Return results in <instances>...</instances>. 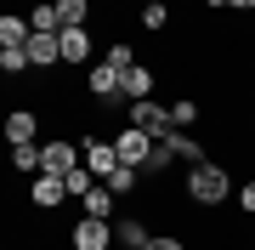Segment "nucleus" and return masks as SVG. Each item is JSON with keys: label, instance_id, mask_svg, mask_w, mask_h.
Returning <instances> with one entry per match:
<instances>
[{"label": "nucleus", "instance_id": "f257e3e1", "mask_svg": "<svg viewBox=\"0 0 255 250\" xmlns=\"http://www.w3.org/2000/svg\"><path fill=\"white\" fill-rule=\"evenodd\" d=\"M182 199L187 205H204V211H221L233 199V171L221 159H204V165H187L182 171Z\"/></svg>", "mask_w": 255, "mask_h": 250}, {"label": "nucleus", "instance_id": "f03ea898", "mask_svg": "<svg viewBox=\"0 0 255 250\" xmlns=\"http://www.w3.org/2000/svg\"><path fill=\"white\" fill-rule=\"evenodd\" d=\"M125 120L136 125V131H147L153 142H164L176 131V120H170V102H159V97H142V102H130L125 108Z\"/></svg>", "mask_w": 255, "mask_h": 250}, {"label": "nucleus", "instance_id": "7ed1b4c3", "mask_svg": "<svg viewBox=\"0 0 255 250\" xmlns=\"http://www.w3.org/2000/svg\"><path fill=\"white\" fill-rule=\"evenodd\" d=\"M85 165V148H80V137H51V142H40V171H51V176H68V171H80Z\"/></svg>", "mask_w": 255, "mask_h": 250}, {"label": "nucleus", "instance_id": "20e7f679", "mask_svg": "<svg viewBox=\"0 0 255 250\" xmlns=\"http://www.w3.org/2000/svg\"><path fill=\"white\" fill-rule=\"evenodd\" d=\"M68 250H114V222L108 216H74V228H68Z\"/></svg>", "mask_w": 255, "mask_h": 250}, {"label": "nucleus", "instance_id": "39448f33", "mask_svg": "<svg viewBox=\"0 0 255 250\" xmlns=\"http://www.w3.org/2000/svg\"><path fill=\"white\" fill-rule=\"evenodd\" d=\"M63 205H68V182L51 176V171H34V182H28V211L51 216V211H63Z\"/></svg>", "mask_w": 255, "mask_h": 250}, {"label": "nucleus", "instance_id": "423d86ee", "mask_svg": "<svg viewBox=\"0 0 255 250\" xmlns=\"http://www.w3.org/2000/svg\"><path fill=\"white\" fill-rule=\"evenodd\" d=\"M80 148H85V171H97V182H108V176L125 165V159H119V148H114V137H80Z\"/></svg>", "mask_w": 255, "mask_h": 250}, {"label": "nucleus", "instance_id": "0eeeda50", "mask_svg": "<svg viewBox=\"0 0 255 250\" xmlns=\"http://www.w3.org/2000/svg\"><path fill=\"white\" fill-rule=\"evenodd\" d=\"M114 148H119V159H125V165H136V171H142V165H147V154H153V137H147V131H136V125L125 120V125L114 131Z\"/></svg>", "mask_w": 255, "mask_h": 250}, {"label": "nucleus", "instance_id": "6e6552de", "mask_svg": "<svg viewBox=\"0 0 255 250\" xmlns=\"http://www.w3.org/2000/svg\"><path fill=\"white\" fill-rule=\"evenodd\" d=\"M91 63H97L91 28H63V68H91Z\"/></svg>", "mask_w": 255, "mask_h": 250}, {"label": "nucleus", "instance_id": "1a4fd4ad", "mask_svg": "<svg viewBox=\"0 0 255 250\" xmlns=\"http://www.w3.org/2000/svg\"><path fill=\"white\" fill-rule=\"evenodd\" d=\"M34 137H40V114H34V108H11V114H6V142L23 148V142H34Z\"/></svg>", "mask_w": 255, "mask_h": 250}, {"label": "nucleus", "instance_id": "9d476101", "mask_svg": "<svg viewBox=\"0 0 255 250\" xmlns=\"http://www.w3.org/2000/svg\"><path fill=\"white\" fill-rule=\"evenodd\" d=\"M114 245H119V250H147L153 233H147L142 216H119V222H114Z\"/></svg>", "mask_w": 255, "mask_h": 250}, {"label": "nucleus", "instance_id": "9b49d317", "mask_svg": "<svg viewBox=\"0 0 255 250\" xmlns=\"http://www.w3.org/2000/svg\"><path fill=\"white\" fill-rule=\"evenodd\" d=\"M28 40H34L28 11H0V46H28Z\"/></svg>", "mask_w": 255, "mask_h": 250}, {"label": "nucleus", "instance_id": "f8f14e48", "mask_svg": "<svg viewBox=\"0 0 255 250\" xmlns=\"http://www.w3.org/2000/svg\"><path fill=\"white\" fill-rule=\"evenodd\" d=\"M176 148V159H182V165H204L210 159V148H204V137H193V131H170V137H164Z\"/></svg>", "mask_w": 255, "mask_h": 250}, {"label": "nucleus", "instance_id": "ddd939ff", "mask_svg": "<svg viewBox=\"0 0 255 250\" xmlns=\"http://www.w3.org/2000/svg\"><path fill=\"white\" fill-rule=\"evenodd\" d=\"M153 85H159V68H153V63H136V68H125V97H130V102L153 97Z\"/></svg>", "mask_w": 255, "mask_h": 250}, {"label": "nucleus", "instance_id": "4468645a", "mask_svg": "<svg viewBox=\"0 0 255 250\" xmlns=\"http://www.w3.org/2000/svg\"><path fill=\"white\" fill-rule=\"evenodd\" d=\"M28 23H34V34H63V17H57V0H34V6H28Z\"/></svg>", "mask_w": 255, "mask_h": 250}, {"label": "nucleus", "instance_id": "2eb2a0df", "mask_svg": "<svg viewBox=\"0 0 255 250\" xmlns=\"http://www.w3.org/2000/svg\"><path fill=\"white\" fill-rule=\"evenodd\" d=\"M0 74H6V80L34 74V63H28V46H0Z\"/></svg>", "mask_w": 255, "mask_h": 250}, {"label": "nucleus", "instance_id": "dca6fc26", "mask_svg": "<svg viewBox=\"0 0 255 250\" xmlns=\"http://www.w3.org/2000/svg\"><path fill=\"white\" fill-rule=\"evenodd\" d=\"M170 120H176V131L199 125V120H204V102L193 97V91H187V97H176V102H170Z\"/></svg>", "mask_w": 255, "mask_h": 250}, {"label": "nucleus", "instance_id": "f3484780", "mask_svg": "<svg viewBox=\"0 0 255 250\" xmlns=\"http://www.w3.org/2000/svg\"><path fill=\"white\" fill-rule=\"evenodd\" d=\"M176 165H182V159H176V148H170V142H153V154H147V182H159V176L164 171H176Z\"/></svg>", "mask_w": 255, "mask_h": 250}, {"label": "nucleus", "instance_id": "a211bd4d", "mask_svg": "<svg viewBox=\"0 0 255 250\" xmlns=\"http://www.w3.org/2000/svg\"><path fill=\"white\" fill-rule=\"evenodd\" d=\"M114 199H119V194H114V188H108V182H97V188H91V194H85V199H80V211H85V216H114Z\"/></svg>", "mask_w": 255, "mask_h": 250}, {"label": "nucleus", "instance_id": "6ab92c4d", "mask_svg": "<svg viewBox=\"0 0 255 250\" xmlns=\"http://www.w3.org/2000/svg\"><path fill=\"white\" fill-rule=\"evenodd\" d=\"M91 6L97 0H57V17H63V28H85L91 23Z\"/></svg>", "mask_w": 255, "mask_h": 250}, {"label": "nucleus", "instance_id": "aec40b11", "mask_svg": "<svg viewBox=\"0 0 255 250\" xmlns=\"http://www.w3.org/2000/svg\"><path fill=\"white\" fill-rule=\"evenodd\" d=\"M136 23L147 28V34H170V6H136Z\"/></svg>", "mask_w": 255, "mask_h": 250}, {"label": "nucleus", "instance_id": "412c9836", "mask_svg": "<svg viewBox=\"0 0 255 250\" xmlns=\"http://www.w3.org/2000/svg\"><path fill=\"white\" fill-rule=\"evenodd\" d=\"M108 188H114L119 199H130V194H136V188H142V171H136V165H119V171L108 176Z\"/></svg>", "mask_w": 255, "mask_h": 250}, {"label": "nucleus", "instance_id": "4be33fe9", "mask_svg": "<svg viewBox=\"0 0 255 250\" xmlns=\"http://www.w3.org/2000/svg\"><path fill=\"white\" fill-rule=\"evenodd\" d=\"M11 171H17V176L40 171V142H23V148H11Z\"/></svg>", "mask_w": 255, "mask_h": 250}, {"label": "nucleus", "instance_id": "5701e85b", "mask_svg": "<svg viewBox=\"0 0 255 250\" xmlns=\"http://www.w3.org/2000/svg\"><path fill=\"white\" fill-rule=\"evenodd\" d=\"M102 63H114V68H119V74H125V68H136V63H142V57H136V51H130V46H125V40H114V46H108V51H102Z\"/></svg>", "mask_w": 255, "mask_h": 250}, {"label": "nucleus", "instance_id": "b1692460", "mask_svg": "<svg viewBox=\"0 0 255 250\" xmlns=\"http://www.w3.org/2000/svg\"><path fill=\"white\" fill-rule=\"evenodd\" d=\"M63 182H68V199H85V194L97 188V171H85V165H80V171H68Z\"/></svg>", "mask_w": 255, "mask_h": 250}, {"label": "nucleus", "instance_id": "393cba45", "mask_svg": "<svg viewBox=\"0 0 255 250\" xmlns=\"http://www.w3.org/2000/svg\"><path fill=\"white\" fill-rule=\"evenodd\" d=\"M238 211L255 216V176H250V182H238Z\"/></svg>", "mask_w": 255, "mask_h": 250}, {"label": "nucleus", "instance_id": "a878e982", "mask_svg": "<svg viewBox=\"0 0 255 250\" xmlns=\"http://www.w3.org/2000/svg\"><path fill=\"white\" fill-rule=\"evenodd\" d=\"M147 250H187V239H182V233H153Z\"/></svg>", "mask_w": 255, "mask_h": 250}, {"label": "nucleus", "instance_id": "bb28decb", "mask_svg": "<svg viewBox=\"0 0 255 250\" xmlns=\"http://www.w3.org/2000/svg\"><path fill=\"white\" fill-rule=\"evenodd\" d=\"M204 11H233V0H199Z\"/></svg>", "mask_w": 255, "mask_h": 250}, {"label": "nucleus", "instance_id": "cd10ccee", "mask_svg": "<svg viewBox=\"0 0 255 250\" xmlns=\"http://www.w3.org/2000/svg\"><path fill=\"white\" fill-rule=\"evenodd\" d=\"M233 11H255V0H233Z\"/></svg>", "mask_w": 255, "mask_h": 250}, {"label": "nucleus", "instance_id": "c85d7f7f", "mask_svg": "<svg viewBox=\"0 0 255 250\" xmlns=\"http://www.w3.org/2000/svg\"><path fill=\"white\" fill-rule=\"evenodd\" d=\"M136 6H164V0H136Z\"/></svg>", "mask_w": 255, "mask_h": 250}, {"label": "nucleus", "instance_id": "c756f323", "mask_svg": "<svg viewBox=\"0 0 255 250\" xmlns=\"http://www.w3.org/2000/svg\"><path fill=\"white\" fill-rule=\"evenodd\" d=\"M250 250H255V233H250Z\"/></svg>", "mask_w": 255, "mask_h": 250}]
</instances>
